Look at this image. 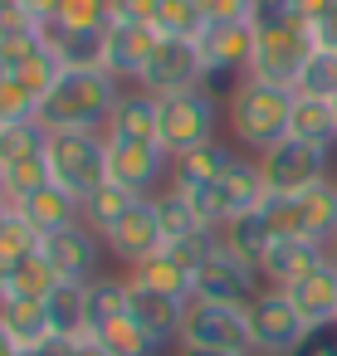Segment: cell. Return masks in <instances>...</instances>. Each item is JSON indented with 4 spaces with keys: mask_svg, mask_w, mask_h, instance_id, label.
Here are the masks:
<instances>
[{
    "mask_svg": "<svg viewBox=\"0 0 337 356\" xmlns=\"http://www.w3.org/2000/svg\"><path fill=\"white\" fill-rule=\"evenodd\" d=\"M123 83L108 69H64L59 83L40 98V122L49 132H103Z\"/></svg>",
    "mask_w": 337,
    "mask_h": 356,
    "instance_id": "6da1fadb",
    "label": "cell"
},
{
    "mask_svg": "<svg viewBox=\"0 0 337 356\" xmlns=\"http://www.w3.org/2000/svg\"><path fill=\"white\" fill-rule=\"evenodd\" d=\"M288 118H293V88H279V83H264V79H244L225 98L230 137L249 156H264L269 147H279L288 137Z\"/></svg>",
    "mask_w": 337,
    "mask_h": 356,
    "instance_id": "7a4b0ae2",
    "label": "cell"
},
{
    "mask_svg": "<svg viewBox=\"0 0 337 356\" xmlns=\"http://www.w3.org/2000/svg\"><path fill=\"white\" fill-rule=\"evenodd\" d=\"M220 118H225V103L210 88H186V93L162 98V152L176 161V156L215 142L220 137Z\"/></svg>",
    "mask_w": 337,
    "mask_h": 356,
    "instance_id": "3957f363",
    "label": "cell"
},
{
    "mask_svg": "<svg viewBox=\"0 0 337 356\" xmlns=\"http://www.w3.org/2000/svg\"><path fill=\"white\" fill-rule=\"evenodd\" d=\"M49 176L74 200H88L108 181V137L103 132H49Z\"/></svg>",
    "mask_w": 337,
    "mask_h": 356,
    "instance_id": "277c9868",
    "label": "cell"
},
{
    "mask_svg": "<svg viewBox=\"0 0 337 356\" xmlns=\"http://www.w3.org/2000/svg\"><path fill=\"white\" fill-rule=\"evenodd\" d=\"M196 44H201V59H205V88L225 103V98L249 79L254 25H249V20H220V25H205V35H201Z\"/></svg>",
    "mask_w": 337,
    "mask_h": 356,
    "instance_id": "5b68a950",
    "label": "cell"
},
{
    "mask_svg": "<svg viewBox=\"0 0 337 356\" xmlns=\"http://www.w3.org/2000/svg\"><path fill=\"white\" fill-rule=\"evenodd\" d=\"M176 346H210V351H240V356H254L249 312H244V307H225V302L191 298V302H186V322H181V341H176Z\"/></svg>",
    "mask_w": 337,
    "mask_h": 356,
    "instance_id": "8992f818",
    "label": "cell"
},
{
    "mask_svg": "<svg viewBox=\"0 0 337 356\" xmlns=\"http://www.w3.org/2000/svg\"><path fill=\"white\" fill-rule=\"evenodd\" d=\"M259 293H264L259 264L230 254V249L215 239V249L205 254V264H201V273H196V293H191V298H205V302H225V307H244V312H249Z\"/></svg>",
    "mask_w": 337,
    "mask_h": 356,
    "instance_id": "52a82bcc",
    "label": "cell"
},
{
    "mask_svg": "<svg viewBox=\"0 0 337 356\" xmlns=\"http://www.w3.org/2000/svg\"><path fill=\"white\" fill-rule=\"evenodd\" d=\"M259 171H264L269 195H298V191H313V186L332 181V152H318L308 142L283 137L279 147H269L259 156Z\"/></svg>",
    "mask_w": 337,
    "mask_h": 356,
    "instance_id": "ba28073f",
    "label": "cell"
},
{
    "mask_svg": "<svg viewBox=\"0 0 337 356\" xmlns=\"http://www.w3.org/2000/svg\"><path fill=\"white\" fill-rule=\"evenodd\" d=\"M137 88H147L152 98H171V93H186V88H205V59H201V44L196 40H171L162 35Z\"/></svg>",
    "mask_w": 337,
    "mask_h": 356,
    "instance_id": "9c48e42d",
    "label": "cell"
},
{
    "mask_svg": "<svg viewBox=\"0 0 337 356\" xmlns=\"http://www.w3.org/2000/svg\"><path fill=\"white\" fill-rule=\"evenodd\" d=\"M249 332H254V356H293V346L308 337V317L293 307L283 288H264L249 307Z\"/></svg>",
    "mask_w": 337,
    "mask_h": 356,
    "instance_id": "30bf717a",
    "label": "cell"
},
{
    "mask_svg": "<svg viewBox=\"0 0 337 356\" xmlns=\"http://www.w3.org/2000/svg\"><path fill=\"white\" fill-rule=\"evenodd\" d=\"M40 254L49 259V268L59 273V283H93L103 273V254L108 249H103V234L79 220V225H64V229L45 234Z\"/></svg>",
    "mask_w": 337,
    "mask_h": 356,
    "instance_id": "8fae6325",
    "label": "cell"
},
{
    "mask_svg": "<svg viewBox=\"0 0 337 356\" xmlns=\"http://www.w3.org/2000/svg\"><path fill=\"white\" fill-rule=\"evenodd\" d=\"M162 244H166V229H162V215H157V195H137L132 210L103 234V249H108V259L123 264V273L137 268L142 259H152Z\"/></svg>",
    "mask_w": 337,
    "mask_h": 356,
    "instance_id": "7c38bea8",
    "label": "cell"
},
{
    "mask_svg": "<svg viewBox=\"0 0 337 356\" xmlns=\"http://www.w3.org/2000/svg\"><path fill=\"white\" fill-rule=\"evenodd\" d=\"M108 181L132 195H157L171 181V156L157 142H113L108 137Z\"/></svg>",
    "mask_w": 337,
    "mask_h": 356,
    "instance_id": "4fadbf2b",
    "label": "cell"
},
{
    "mask_svg": "<svg viewBox=\"0 0 337 356\" xmlns=\"http://www.w3.org/2000/svg\"><path fill=\"white\" fill-rule=\"evenodd\" d=\"M313 54V30L293 25V30H274V35H254V59H249V79L293 88L303 59Z\"/></svg>",
    "mask_w": 337,
    "mask_h": 356,
    "instance_id": "5bb4252c",
    "label": "cell"
},
{
    "mask_svg": "<svg viewBox=\"0 0 337 356\" xmlns=\"http://www.w3.org/2000/svg\"><path fill=\"white\" fill-rule=\"evenodd\" d=\"M186 302H191V298H176V293H162V288H147V283L127 278V317H132V322H137L157 346L181 341Z\"/></svg>",
    "mask_w": 337,
    "mask_h": 356,
    "instance_id": "9a60e30c",
    "label": "cell"
},
{
    "mask_svg": "<svg viewBox=\"0 0 337 356\" xmlns=\"http://www.w3.org/2000/svg\"><path fill=\"white\" fill-rule=\"evenodd\" d=\"M327 254H322V239H303V234H288V239H274L259 259V273H264V288H293L303 283L313 268H322Z\"/></svg>",
    "mask_w": 337,
    "mask_h": 356,
    "instance_id": "2e32d148",
    "label": "cell"
},
{
    "mask_svg": "<svg viewBox=\"0 0 337 356\" xmlns=\"http://www.w3.org/2000/svg\"><path fill=\"white\" fill-rule=\"evenodd\" d=\"M157 30L152 25H127V20H113L108 25V54H103V69L123 83V88H137L152 49H157Z\"/></svg>",
    "mask_w": 337,
    "mask_h": 356,
    "instance_id": "e0dca14e",
    "label": "cell"
},
{
    "mask_svg": "<svg viewBox=\"0 0 337 356\" xmlns=\"http://www.w3.org/2000/svg\"><path fill=\"white\" fill-rule=\"evenodd\" d=\"M210 200L220 210V220H235V215H249L269 200V186H264V171H259V156L240 152L230 161V171L210 186Z\"/></svg>",
    "mask_w": 337,
    "mask_h": 356,
    "instance_id": "ac0fdd59",
    "label": "cell"
},
{
    "mask_svg": "<svg viewBox=\"0 0 337 356\" xmlns=\"http://www.w3.org/2000/svg\"><path fill=\"white\" fill-rule=\"evenodd\" d=\"M103 137L113 142H157L162 147V98H152L147 88H123Z\"/></svg>",
    "mask_w": 337,
    "mask_h": 356,
    "instance_id": "d6986e66",
    "label": "cell"
},
{
    "mask_svg": "<svg viewBox=\"0 0 337 356\" xmlns=\"http://www.w3.org/2000/svg\"><path fill=\"white\" fill-rule=\"evenodd\" d=\"M235 156H240V147L215 137V142H205V147H196V152H186V156L171 161V186L176 191H210L230 171Z\"/></svg>",
    "mask_w": 337,
    "mask_h": 356,
    "instance_id": "ffe728a7",
    "label": "cell"
},
{
    "mask_svg": "<svg viewBox=\"0 0 337 356\" xmlns=\"http://www.w3.org/2000/svg\"><path fill=\"white\" fill-rule=\"evenodd\" d=\"M0 322H6V332L15 337L20 351H35V346H49L54 341L45 298H0Z\"/></svg>",
    "mask_w": 337,
    "mask_h": 356,
    "instance_id": "44dd1931",
    "label": "cell"
},
{
    "mask_svg": "<svg viewBox=\"0 0 337 356\" xmlns=\"http://www.w3.org/2000/svg\"><path fill=\"white\" fill-rule=\"evenodd\" d=\"M288 137L293 142H308L318 152H332L337 147V108H332V98H303V93H293Z\"/></svg>",
    "mask_w": 337,
    "mask_h": 356,
    "instance_id": "7402d4cb",
    "label": "cell"
},
{
    "mask_svg": "<svg viewBox=\"0 0 337 356\" xmlns=\"http://www.w3.org/2000/svg\"><path fill=\"white\" fill-rule=\"evenodd\" d=\"M288 298H293V307L308 317V327L337 322V268H332V264L313 268L303 283H293V288H288Z\"/></svg>",
    "mask_w": 337,
    "mask_h": 356,
    "instance_id": "603a6c76",
    "label": "cell"
},
{
    "mask_svg": "<svg viewBox=\"0 0 337 356\" xmlns=\"http://www.w3.org/2000/svg\"><path fill=\"white\" fill-rule=\"evenodd\" d=\"M15 210H20V215L40 229V239H45V234H54V229H64V225H79L84 200H74V195H69V191H59V186H45V191L25 195Z\"/></svg>",
    "mask_w": 337,
    "mask_h": 356,
    "instance_id": "cb8c5ba5",
    "label": "cell"
},
{
    "mask_svg": "<svg viewBox=\"0 0 337 356\" xmlns=\"http://www.w3.org/2000/svg\"><path fill=\"white\" fill-rule=\"evenodd\" d=\"M84 312L88 332H103L108 322L127 317V273H98L93 283H84Z\"/></svg>",
    "mask_w": 337,
    "mask_h": 356,
    "instance_id": "d4e9b609",
    "label": "cell"
},
{
    "mask_svg": "<svg viewBox=\"0 0 337 356\" xmlns=\"http://www.w3.org/2000/svg\"><path fill=\"white\" fill-rule=\"evenodd\" d=\"M45 152H49V127L40 118L0 122V171L15 161H30V156H45Z\"/></svg>",
    "mask_w": 337,
    "mask_h": 356,
    "instance_id": "484cf974",
    "label": "cell"
},
{
    "mask_svg": "<svg viewBox=\"0 0 337 356\" xmlns=\"http://www.w3.org/2000/svg\"><path fill=\"white\" fill-rule=\"evenodd\" d=\"M215 239H220L230 254H240V259L259 264V259H264V249L274 244V229L264 225V215H259V210H249V215H235V220H225Z\"/></svg>",
    "mask_w": 337,
    "mask_h": 356,
    "instance_id": "4316f807",
    "label": "cell"
},
{
    "mask_svg": "<svg viewBox=\"0 0 337 356\" xmlns=\"http://www.w3.org/2000/svg\"><path fill=\"white\" fill-rule=\"evenodd\" d=\"M45 307H49V327H54V337H59V341H74V337H84V332H88L84 283H59V288L45 298Z\"/></svg>",
    "mask_w": 337,
    "mask_h": 356,
    "instance_id": "83f0119b",
    "label": "cell"
},
{
    "mask_svg": "<svg viewBox=\"0 0 337 356\" xmlns=\"http://www.w3.org/2000/svg\"><path fill=\"white\" fill-rule=\"evenodd\" d=\"M157 215H162L166 239H196V234H210V229L201 225V215H196L191 195H186V191H176L171 181L157 191Z\"/></svg>",
    "mask_w": 337,
    "mask_h": 356,
    "instance_id": "f1b7e54d",
    "label": "cell"
},
{
    "mask_svg": "<svg viewBox=\"0 0 337 356\" xmlns=\"http://www.w3.org/2000/svg\"><path fill=\"white\" fill-rule=\"evenodd\" d=\"M132 200H137L132 191H123V186H113V181H103V186H98V191H93V195L84 200V210H79V220H84L88 229H98V234H108V229H113V225H118V220H123V215L132 210Z\"/></svg>",
    "mask_w": 337,
    "mask_h": 356,
    "instance_id": "f546056e",
    "label": "cell"
},
{
    "mask_svg": "<svg viewBox=\"0 0 337 356\" xmlns=\"http://www.w3.org/2000/svg\"><path fill=\"white\" fill-rule=\"evenodd\" d=\"M59 288V273L49 268V259L35 249L25 254L20 264H10V283H6V298H49Z\"/></svg>",
    "mask_w": 337,
    "mask_h": 356,
    "instance_id": "4dcf8cb0",
    "label": "cell"
},
{
    "mask_svg": "<svg viewBox=\"0 0 337 356\" xmlns=\"http://www.w3.org/2000/svg\"><path fill=\"white\" fill-rule=\"evenodd\" d=\"M293 93H303V98H337V49L313 44V54L303 59V69L293 79Z\"/></svg>",
    "mask_w": 337,
    "mask_h": 356,
    "instance_id": "1f68e13d",
    "label": "cell"
},
{
    "mask_svg": "<svg viewBox=\"0 0 337 356\" xmlns=\"http://www.w3.org/2000/svg\"><path fill=\"white\" fill-rule=\"evenodd\" d=\"M205 25H210V20L201 15L196 0H162V6H157V20H152V30H157V35H171V40H201Z\"/></svg>",
    "mask_w": 337,
    "mask_h": 356,
    "instance_id": "d6a6232c",
    "label": "cell"
},
{
    "mask_svg": "<svg viewBox=\"0 0 337 356\" xmlns=\"http://www.w3.org/2000/svg\"><path fill=\"white\" fill-rule=\"evenodd\" d=\"M88 337H98V346H103L108 356H157V351H162L132 317H118V322H108L103 332H88Z\"/></svg>",
    "mask_w": 337,
    "mask_h": 356,
    "instance_id": "836d02e7",
    "label": "cell"
},
{
    "mask_svg": "<svg viewBox=\"0 0 337 356\" xmlns=\"http://www.w3.org/2000/svg\"><path fill=\"white\" fill-rule=\"evenodd\" d=\"M45 186H54L49 156H30V161L6 166V195H10V205H20L25 195H35V191H45Z\"/></svg>",
    "mask_w": 337,
    "mask_h": 356,
    "instance_id": "e575fe53",
    "label": "cell"
},
{
    "mask_svg": "<svg viewBox=\"0 0 337 356\" xmlns=\"http://www.w3.org/2000/svg\"><path fill=\"white\" fill-rule=\"evenodd\" d=\"M40 249V229L10 205V215H6V225H0V259L6 264H20L25 254H35Z\"/></svg>",
    "mask_w": 337,
    "mask_h": 356,
    "instance_id": "d590c367",
    "label": "cell"
},
{
    "mask_svg": "<svg viewBox=\"0 0 337 356\" xmlns=\"http://www.w3.org/2000/svg\"><path fill=\"white\" fill-rule=\"evenodd\" d=\"M249 25L254 35H274V30H293L298 20V0H254L249 6Z\"/></svg>",
    "mask_w": 337,
    "mask_h": 356,
    "instance_id": "8d00e7d4",
    "label": "cell"
},
{
    "mask_svg": "<svg viewBox=\"0 0 337 356\" xmlns=\"http://www.w3.org/2000/svg\"><path fill=\"white\" fill-rule=\"evenodd\" d=\"M40 49H45V40H40V25L0 35V74H15V69H20L25 59H35Z\"/></svg>",
    "mask_w": 337,
    "mask_h": 356,
    "instance_id": "74e56055",
    "label": "cell"
},
{
    "mask_svg": "<svg viewBox=\"0 0 337 356\" xmlns=\"http://www.w3.org/2000/svg\"><path fill=\"white\" fill-rule=\"evenodd\" d=\"M20 118H40V98L20 79L0 74V122H20Z\"/></svg>",
    "mask_w": 337,
    "mask_h": 356,
    "instance_id": "f35d334b",
    "label": "cell"
},
{
    "mask_svg": "<svg viewBox=\"0 0 337 356\" xmlns=\"http://www.w3.org/2000/svg\"><path fill=\"white\" fill-rule=\"evenodd\" d=\"M59 25L64 30H103V25H113L108 0H64V6H59Z\"/></svg>",
    "mask_w": 337,
    "mask_h": 356,
    "instance_id": "ab89813d",
    "label": "cell"
},
{
    "mask_svg": "<svg viewBox=\"0 0 337 356\" xmlns=\"http://www.w3.org/2000/svg\"><path fill=\"white\" fill-rule=\"evenodd\" d=\"M293 356H337V322L308 327V337L293 346Z\"/></svg>",
    "mask_w": 337,
    "mask_h": 356,
    "instance_id": "60d3db41",
    "label": "cell"
},
{
    "mask_svg": "<svg viewBox=\"0 0 337 356\" xmlns=\"http://www.w3.org/2000/svg\"><path fill=\"white\" fill-rule=\"evenodd\" d=\"M157 6H162V0H108V15L113 20H127V25H152L157 20Z\"/></svg>",
    "mask_w": 337,
    "mask_h": 356,
    "instance_id": "b9f144b4",
    "label": "cell"
},
{
    "mask_svg": "<svg viewBox=\"0 0 337 356\" xmlns=\"http://www.w3.org/2000/svg\"><path fill=\"white\" fill-rule=\"evenodd\" d=\"M201 6V15L210 20V25H220V20H249V6L254 0H196Z\"/></svg>",
    "mask_w": 337,
    "mask_h": 356,
    "instance_id": "7bdbcfd3",
    "label": "cell"
},
{
    "mask_svg": "<svg viewBox=\"0 0 337 356\" xmlns=\"http://www.w3.org/2000/svg\"><path fill=\"white\" fill-rule=\"evenodd\" d=\"M332 10H337V0H298V20H303L308 30H313L318 20H327Z\"/></svg>",
    "mask_w": 337,
    "mask_h": 356,
    "instance_id": "ee69618b",
    "label": "cell"
},
{
    "mask_svg": "<svg viewBox=\"0 0 337 356\" xmlns=\"http://www.w3.org/2000/svg\"><path fill=\"white\" fill-rule=\"evenodd\" d=\"M59 6H64V0H20V10H25L35 25H45V20H59Z\"/></svg>",
    "mask_w": 337,
    "mask_h": 356,
    "instance_id": "f6af8a7d",
    "label": "cell"
},
{
    "mask_svg": "<svg viewBox=\"0 0 337 356\" xmlns=\"http://www.w3.org/2000/svg\"><path fill=\"white\" fill-rule=\"evenodd\" d=\"M64 356H108L103 346H98V337H74V341H64Z\"/></svg>",
    "mask_w": 337,
    "mask_h": 356,
    "instance_id": "bcb514c9",
    "label": "cell"
},
{
    "mask_svg": "<svg viewBox=\"0 0 337 356\" xmlns=\"http://www.w3.org/2000/svg\"><path fill=\"white\" fill-rule=\"evenodd\" d=\"M313 44H322V49H337V10H332L327 20H318V25H313Z\"/></svg>",
    "mask_w": 337,
    "mask_h": 356,
    "instance_id": "7dc6e473",
    "label": "cell"
},
{
    "mask_svg": "<svg viewBox=\"0 0 337 356\" xmlns=\"http://www.w3.org/2000/svg\"><path fill=\"white\" fill-rule=\"evenodd\" d=\"M176 356H240V351H210V346H176Z\"/></svg>",
    "mask_w": 337,
    "mask_h": 356,
    "instance_id": "c3c4849f",
    "label": "cell"
},
{
    "mask_svg": "<svg viewBox=\"0 0 337 356\" xmlns=\"http://www.w3.org/2000/svg\"><path fill=\"white\" fill-rule=\"evenodd\" d=\"M15 351H20V346H15V337L6 332V322H0V356H15Z\"/></svg>",
    "mask_w": 337,
    "mask_h": 356,
    "instance_id": "681fc988",
    "label": "cell"
},
{
    "mask_svg": "<svg viewBox=\"0 0 337 356\" xmlns=\"http://www.w3.org/2000/svg\"><path fill=\"white\" fill-rule=\"evenodd\" d=\"M322 254H327V264H332V268H337V229H332V234H327V239H322Z\"/></svg>",
    "mask_w": 337,
    "mask_h": 356,
    "instance_id": "f907efd6",
    "label": "cell"
},
{
    "mask_svg": "<svg viewBox=\"0 0 337 356\" xmlns=\"http://www.w3.org/2000/svg\"><path fill=\"white\" fill-rule=\"evenodd\" d=\"M0 205H10V195H6V171H0Z\"/></svg>",
    "mask_w": 337,
    "mask_h": 356,
    "instance_id": "816d5d0a",
    "label": "cell"
},
{
    "mask_svg": "<svg viewBox=\"0 0 337 356\" xmlns=\"http://www.w3.org/2000/svg\"><path fill=\"white\" fill-rule=\"evenodd\" d=\"M20 6V0H0V15H6V10H15Z\"/></svg>",
    "mask_w": 337,
    "mask_h": 356,
    "instance_id": "f5cc1de1",
    "label": "cell"
},
{
    "mask_svg": "<svg viewBox=\"0 0 337 356\" xmlns=\"http://www.w3.org/2000/svg\"><path fill=\"white\" fill-rule=\"evenodd\" d=\"M6 215H10V205H0V225H6Z\"/></svg>",
    "mask_w": 337,
    "mask_h": 356,
    "instance_id": "db71d44e",
    "label": "cell"
},
{
    "mask_svg": "<svg viewBox=\"0 0 337 356\" xmlns=\"http://www.w3.org/2000/svg\"><path fill=\"white\" fill-rule=\"evenodd\" d=\"M332 186H337V171H332Z\"/></svg>",
    "mask_w": 337,
    "mask_h": 356,
    "instance_id": "11a10c76",
    "label": "cell"
},
{
    "mask_svg": "<svg viewBox=\"0 0 337 356\" xmlns=\"http://www.w3.org/2000/svg\"><path fill=\"white\" fill-rule=\"evenodd\" d=\"M332 108H337V98H332Z\"/></svg>",
    "mask_w": 337,
    "mask_h": 356,
    "instance_id": "9f6ffc18",
    "label": "cell"
}]
</instances>
